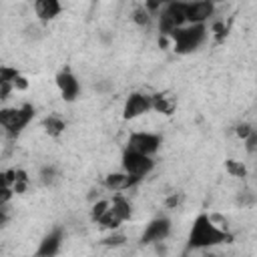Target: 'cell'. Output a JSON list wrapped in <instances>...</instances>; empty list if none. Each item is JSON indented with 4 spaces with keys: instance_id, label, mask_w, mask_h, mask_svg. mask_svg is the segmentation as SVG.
Masks as SVG:
<instances>
[{
    "instance_id": "cell-1",
    "label": "cell",
    "mask_w": 257,
    "mask_h": 257,
    "mask_svg": "<svg viewBox=\"0 0 257 257\" xmlns=\"http://www.w3.org/2000/svg\"><path fill=\"white\" fill-rule=\"evenodd\" d=\"M227 241H231V235L225 229H219L209 215L203 213L193 221V227L189 233V247L203 249V247H213Z\"/></svg>"
},
{
    "instance_id": "cell-2",
    "label": "cell",
    "mask_w": 257,
    "mask_h": 257,
    "mask_svg": "<svg viewBox=\"0 0 257 257\" xmlns=\"http://www.w3.org/2000/svg\"><path fill=\"white\" fill-rule=\"evenodd\" d=\"M171 40L175 44V52L179 54H189L197 50L205 36H207V26L205 24H189V26H177L171 34Z\"/></svg>"
},
{
    "instance_id": "cell-3",
    "label": "cell",
    "mask_w": 257,
    "mask_h": 257,
    "mask_svg": "<svg viewBox=\"0 0 257 257\" xmlns=\"http://www.w3.org/2000/svg\"><path fill=\"white\" fill-rule=\"evenodd\" d=\"M34 116V108L30 104H22V106H10V108H0V126L4 128V133L8 137H18L28 122Z\"/></svg>"
},
{
    "instance_id": "cell-4",
    "label": "cell",
    "mask_w": 257,
    "mask_h": 257,
    "mask_svg": "<svg viewBox=\"0 0 257 257\" xmlns=\"http://www.w3.org/2000/svg\"><path fill=\"white\" fill-rule=\"evenodd\" d=\"M185 10H187V2L171 0V2L161 10V16H159V32L169 36L177 26H183V24L187 22Z\"/></svg>"
},
{
    "instance_id": "cell-5",
    "label": "cell",
    "mask_w": 257,
    "mask_h": 257,
    "mask_svg": "<svg viewBox=\"0 0 257 257\" xmlns=\"http://www.w3.org/2000/svg\"><path fill=\"white\" fill-rule=\"evenodd\" d=\"M153 167H155L153 157L143 155V153H139V151H135L131 147L124 149V153H122V171L124 173L143 179L145 175H149L153 171Z\"/></svg>"
},
{
    "instance_id": "cell-6",
    "label": "cell",
    "mask_w": 257,
    "mask_h": 257,
    "mask_svg": "<svg viewBox=\"0 0 257 257\" xmlns=\"http://www.w3.org/2000/svg\"><path fill=\"white\" fill-rule=\"evenodd\" d=\"M149 110H153L151 106V94H145V92H131L124 100V106H122V116L126 120H135L143 114H147Z\"/></svg>"
},
{
    "instance_id": "cell-7",
    "label": "cell",
    "mask_w": 257,
    "mask_h": 257,
    "mask_svg": "<svg viewBox=\"0 0 257 257\" xmlns=\"http://www.w3.org/2000/svg\"><path fill=\"white\" fill-rule=\"evenodd\" d=\"M161 137L155 135V133H147V131H139V133H133L128 137V147L143 153V155H149L153 157L159 149H161Z\"/></svg>"
},
{
    "instance_id": "cell-8",
    "label": "cell",
    "mask_w": 257,
    "mask_h": 257,
    "mask_svg": "<svg viewBox=\"0 0 257 257\" xmlns=\"http://www.w3.org/2000/svg\"><path fill=\"white\" fill-rule=\"evenodd\" d=\"M213 12H215L213 0H195V2H187L185 18L189 24H205V20L213 16Z\"/></svg>"
},
{
    "instance_id": "cell-9",
    "label": "cell",
    "mask_w": 257,
    "mask_h": 257,
    "mask_svg": "<svg viewBox=\"0 0 257 257\" xmlns=\"http://www.w3.org/2000/svg\"><path fill=\"white\" fill-rule=\"evenodd\" d=\"M56 86H58V90H60V96H62L66 102L76 100V96L80 94V82H78V78H76L68 68H64V70H60V72L56 74Z\"/></svg>"
},
{
    "instance_id": "cell-10",
    "label": "cell",
    "mask_w": 257,
    "mask_h": 257,
    "mask_svg": "<svg viewBox=\"0 0 257 257\" xmlns=\"http://www.w3.org/2000/svg\"><path fill=\"white\" fill-rule=\"evenodd\" d=\"M171 233V221L167 217H157L153 219L147 227H145V233H143V243H157V241H163L167 239Z\"/></svg>"
},
{
    "instance_id": "cell-11",
    "label": "cell",
    "mask_w": 257,
    "mask_h": 257,
    "mask_svg": "<svg viewBox=\"0 0 257 257\" xmlns=\"http://www.w3.org/2000/svg\"><path fill=\"white\" fill-rule=\"evenodd\" d=\"M141 181V177H135V175H128V173H110L106 179H104V187L108 189V191H114V193H118V191H126V189H131V187H135L137 183Z\"/></svg>"
},
{
    "instance_id": "cell-12",
    "label": "cell",
    "mask_w": 257,
    "mask_h": 257,
    "mask_svg": "<svg viewBox=\"0 0 257 257\" xmlns=\"http://www.w3.org/2000/svg\"><path fill=\"white\" fill-rule=\"evenodd\" d=\"M62 12L60 0H34V14L40 20H54Z\"/></svg>"
},
{
    "instance_id": "cell-13",
    "label": "cell",
    "mask_w": 257,
    "mask_h": 257,
    "mask_svg": "<svg viewBox=\"0 0 257 257\" xmlns=\"http://www.w3.org/2000/svg\"><path fill=\"white\" fill-rule=\"evenodd\" d=\"M151 106L157 112L173 114V110L177 108V98L169 92H157V94H151Z\"/></svg>"
},
{
    "instance_id": "cell-14",
    "label": "cell",
    "mask_w": 257,
    "mask_h": 257,
    "mask_svg": "<svg viewBox=\"0 0 257 257\" xmlns=\"http://www.w3.org/2000/svg\"><path fill=\"white\" fill-rule=\"evenodd\" d=\"M60 245H62V231L60 229H54L52 233H48L42 239L36 255H56L60 251Z\"/></svg>"
},
{
    "instance_id": "cell-15",
    "label": "cell",
    "mask_w": 257,
    "mask_h": 257,
    "mask_svg": "<svg viewBox=\"0 0 257 257\" xmlns=\"http://www.w3.org/2000/svg\"><path fill=\"white\" fill-rule=\"evenodd\" d=\"M110 211H112L120 221H126V219H131V215H133L131 203H128L124 197H120V195H114V197H112V201H110Z\"/></svg>"
},
{
    "instance_id": "cell-16",
    "label": "cell",
    "mask_w": 257,
    "mask_h": 257,
    "mask_svg": "<svg viewBox=\"0 0 257 257\" xmlns=\"http://www.w3.org/2000/svg\"><path fill=\"white\" fill-rule=\"evenodd\" d=\"M42 124H44V131L48 133V137H54V139L60 137V135L64 133V128H66L64 120L58 118V116H54V114H52V116H46Z\"/></svg>"
},
{
    "instance_id": "cell-17",
    "label": "cell",
    "mask_w": 257,
    "mask_h": 257,
    "mask_svg": "<svg viewBox=\"0 0 257 257\" xmlns=\"http://www.w3.org/2000/svg\"><path fill=\"white\" fill-rule=\"evenodd\" d=\"M96 223H98L102 229H116V227H118L122 221H120V219H118V217H116V215L110 211V205H108V209H106V211L100 215V219H98Z\"/></svg>"
},
{
    "instance_id": "cell-18",
    "label": "cell",
    "mask_w": 257,
    "mask_h": 257,
    "mask_svg": "<svg viewBox=\"0 0 257 257\" xmlns=\"http://www.w3.org/2000/svg\"><path fill=\"white\" fill-rule=\"evenodd\" d=\"M26 189H28V175H26V171L16 169V177H14V183H12V191H14V193H24Z\"/></svg>"
},
{
    "instance_id": "cell-19",
    "label": "cell",
    "mask_w": 257,
    "mask_h": 257,
    "mask_svg": "<svg viewBox=\"0 0 257 257\" xmlns=\"http://www.w3.org/2000/svg\"><path fill=\"white\" fill-rule=\"evenodd\" d=\"M133 20H135L139 26H147V24L151 22V12H149L145 6H139V8H135V12H133Z\"/></svg>"
},
{
    "instance_id": "cell-20",
    "label": "cell",
    "mask_w": 257,
    "mask_h": 257,
    "mask_svg": "<svg viewBox=\"0 0 257 257\" xmlns=\"http://www.w3.org/2000/svg\"><path fill=\"white\" fill-rule=\"evenodd\" d=\"M225 169H227L233 177H245V175H247V169H245V165H243L241 161H231V159H229V161L225 163Z\"/></svg>"
},
{
    "instance_id": "cell-21",
    "label": "cell",
    "mask_w": 257,
    "mask_h": 257,
    "mask_svg": "<svg viewBox=\"0 0 257 257\" xmlns=\"http://www.w3.org/2000/svg\"><path fill=\"white\" fill-rule=\"evenodd\" d=\"M108 205H110V201H106V199H100V201H96L94 205H92V209H90V219L96 223L98 219H100V215L108 209Z\"/></svg>"
},
{
    "instance_id": "cell-22",
    "label": "cell",
    "mask_w": 257,
    "mask_h": 257,
    "mask_svg": "<svg viewBox=\"0 0 257 257\" xmlns=\"http://www.w3.org/2000/svg\"><path fill=\"white\" fill-rule=\"evenodd\" d=\"M20 72L14 68V66H0V86L6 84V82H12Z\"/></svg>"
},
{
    "instance_id": "cell-23",
    "label": "cell",
    "mask_w": 257,
    "mask_h": 257,
    "mask_svg": "<svg viewBox=\"0 0 257 257\" xmlns=\"http://www.w3.org/2000/svg\"><path fill=\"white\" fill-rule=\"evenodd\" d=\"M169 2H171V0H145V8H147L151 14H155V12L163 10Z\"/></svg>"
},
{
    "instance_id": "cell-24",
    "label": "cell",
    "mask_w": 257,
    "mask_h": 257,
    "mask_svg": "<svg viewBox=\"0 0 257 257\" xmlns=\"http://www.w3.org/2000/svg\"><path fill=\"white\" fill-rule=\"evenodd\" d=\"M124 241H126V237H124V235H118V233L108 235V237H104V239H102V243H104V245H108V247H118V245H124Z\"/></svg>"
},
{
    "instance_id": "cell-25",
    "label": "cell",
    "mask_w": 257,
    "mask_h": 257,
    "mask_svg": "<svg viewBox=\"0 0 257 257\" xmlns=\"http://www.w3.org/2000/svg\"><path fill=\"white\" fill-rule=\"evenodd\" d=\"M12 88H14V90H26V88H28V80H26L22 74H18V76L12 80Z\"/></svg>"
},
{
    "instance_id": "cell-26",
    "label": "cell",
    "mask_w": 257,
    "mask_h": 257,
    "mask_svg": "<svg viewBox=\"0 0 257 257\" xmlns=\"http://www.w3.org/2000/svg\"><path fill=\"white\" fill-rule=\"evenodd\" d=\"M251 133H253V128H251V124H247V122H241V124L237 126V137L243 139V141H245Z\"/></svg>"
},
{
    "instance_id": "cell-27",
    "label": "cell",
    "mask_w": 257,
    "mask_h": 257,
    "mask_svg": "<svg viewBox=\"0 0 257 257\" xmlns=\"http://www.w3.org/2000/svg\"><path fill=\"white\" fill-rule=\"evenodd\" d=\"M40 175H42V181H44L46 185H48V183H52V181L56 179V171H54L52 167H46V169H42V173H40Z\"/></svg>"
},
{
    "instance_id": "cell-28",
    "label": "cell",
    "mask_w": 257,
    "mask_h": 257,
    "mask_svg": "<svg viewBox=\"0 0 257 257\" xmlns=\"http://www.w3.org/2000/svg\"><path fill=\"white\" fill-rule=\"evenodd\" d=\"M213 30H215V36H217V40H223V36L227 34V28H225V24H221V22H217V24L213 26Z\"/></svg>"
},
{
    "instance_id": "cell-29",
    "label": "cell",
    "mask_w": 257,
    "mask_h": 257,
    "mask_svg": "<svg viewBox=\"0 0 257 257\" xmlns=\"http://www.w3.org/2000/svg\"><path fill=\"white\" fill-rule=\"evenodd\" d=\"M179 203H181V195H171L167 199V207H177Z\"/></svg>"
},
{
    "instance_id": "cell-30",
    "label": "cell",
    "mask_w": 257,
    "mask_h": 257,
    "mask_svg": "<svg viewBox=\"0 0 257 257\" xmlns=\"http://www.w3.org/2000/svg\"><path fill=\"white\" fill-rule=\"evenodd\" d=\"M8 221V211H6V205H0V227Z\"/></svg>"
}]
</instances>
